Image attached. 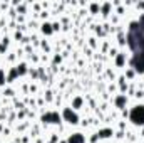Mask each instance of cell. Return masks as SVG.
Returning a JSON list of instances; mask_svg holds the SVG:
<instances>
[{"label":"cell","mask_w":144,"mask_h":143,"mask_svg":"<svg viewBox=\"0 0 144 143\" xmlns=\"http://www.w3.org/2000/svg\"><path fill=\"white\" fill-rule=\"evenodd\" d=\"M131 121L134 125H144V106H136L131 111Z\"/></svg>","instance_id":"6da1fadb"},{"label":"cell","mask_w":144,"mask_h":143,"mask_svg":"<svg viewBox=\"0 0 144 143\" xmlns=\"http://www.w3.org/2000/svg\"><path fill=\"white\" fill-rule=\"evenodd\" d=\"M64 118H67L69 123H77V116H75V113L71 111V108H65L64 109Z\"/></svg>","instance_id":"7a4b0ae2"},{"label":"cell","mask_w":144,"mask_h":143,"mask_svg":"<svg viewBox=\"0 0 144 143\" xmlns=\"http://www.w3.org/2000/svg\"><path fill=\"white\" fill-rule=\"evenodd\" d=\"M84 141V136L80 133H74L71 138H69V141L67 143H82Z\"/></svg>","instance_id":"3957f363"},{"label":"cell","mask_w":144,"mask_h":143,"mask_svg":"<svg viewBox=\"0 0 144 143\" xmlns=\"http://www.w3.org/2000/svg\"><path fill=\"white\" fill-rule=\"evenodd\" d=\"M50 27H52L50 24H44V25H42V32H44V34H52L54 30H52Z\"/></svg>","instance_id":"277c9868"},{"label":"cell","mask_w":144,"mask_h":143,"mask_svg":"<svg viewBox=\"0 0 144 143\" xmlns=\"http://www.w3.org/2000/svg\"><path fill=\"white\" fill-rule=\"evenodd\" d=\"M101 9H102V15H109V10H111V3H104V5H101Z\"/></svg>","instance_id":"5b68a950"},{"label":"cell","mask_w":144,"mask_h":143,"mask_svg":"<svg viewBox=\"0 0 144 143\" xmlns=\"http://www.w3.org/2000/svg\"><path fill=\"white\" fill-rule=\"evenodd\" d=\"M60 143H67V141H60Z\"/></svg>","instance_id":"8992f818"}]
</instances>
